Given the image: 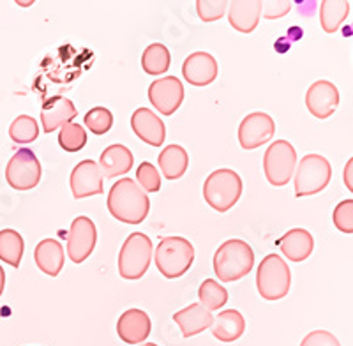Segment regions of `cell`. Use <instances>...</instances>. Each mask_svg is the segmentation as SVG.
Segmentation results:
<instances>
[{
    "instance_id": "obj_1",
    "label": "cell",
    "mask_w": 353,
    "mask_h": 346,
    "mask_svg": "<svg viewBox=\"0 0 353 346\" xmlns=\"http://www.w3.org/2000/svg\"><path fill=\"white\" fill-rule=\"evenodd\" d=\"M108 210L125 225H140L149 216L150 200L132 179H121L108 193Z\"/></svg>"
},
{
    "instance_id": "obj_2",
    "label": "cell",
    "mask_w": 353,
    "mask_h": 346,
    "mask_svg": "<svg viewBox=\"0 0 353 346\" xmlns=\"http://www.w3.org/2000/svg\"><path fill=\"white\" fill-rule=\"evenodd\" d=\"M254 265V253L248 242L230 238L221 244L214 254V272L219 281L233 283L251 272Z\"/></svg>"
},
{
    "instance_id": "obj_3",
    "label": "cell",
    "mask_w": 353,
    "mask_h": 346,
    "mask_svg": "<svg viewBox=\"0 0 353 346\" xmlns=\"http://www.w3.org/2000/svg\"><path fill=\"white\" fill-rule=\"evenodd\" d=\"M154 260L165 278L176 279L184 276L193 265L194 247L184 237H165L157 244Z\"/></svg>"
},
{
    "instance_id": "obj_4",
    "label": "cell",
    "mask_w": 353,
    "mask_h": 346,
    "mask_svg": "<svg viewBox=\"0 0 353 346\" xmlns=\"http://www.w3.org/2000/svg\"><path fill=\"white\" fill-rule=\"evenodd\" d=\"M242 194V179L237 172L221 168L212 172L203 184L205 201L217 212H228Z\"/></svg>"
},
{
    "instance_id": "obj_5",
    "label": "cell",
    "mask_w": 353,
    "mask_h": 346,
    "mask_svg": "<svg viewBox=\"0 0 353 346\" xmlns=\"http://www.w3.org/2000/svg\"><path fill=\"white\" fill-rule=\"evenodd\" d=\"M152 241L145 234L134 232L125 238L119 253V274L128 281L143 278L152 260Z\"/></svg>"
},
{
    "instance_id": "obj_6",
    "label": "cell",
    "mask_w": 353,
    "mask_h": 346,
    "mask_svg": "<svg viewBox=\"0 0 353 346\" xmlns=\"http://www.w3.org/2000/svg\"><path fill=\"white\" fill-rule=\"evenodd\" d=\"M256 286L265 301H279L288 295L292 272L279 254H269L261 260L256 270Z\"/></svg>"
},
{
    "instance_id": "obj_7",
    "label": "cell",
    "mask_w": 353,
    "mask_h": 346,
    "mask_svg": "<svg viewBox=\"0 0 353 346\" xmlns=\"http://www.w3.org/2000/svg\"><path fill=\"white\" fill-rule=\"evenodd\" d=\"M332 179L330 163L323 156L309 154L301 159L295 172V196L304 198L323 191Z\"/></svg>"
},
{
    "instance_id": "obj_8",
    "label": "cell",
    "mask_w": 353,
    "mask_h": 346,
    "mask_svg": "<svg viewBox=\"0 0 353 346\" xmlns=\"http://www.w3.org/2000/svg\"><path fill=\"white\" fill-rule=\"evenodd\" d=\"M297 168V152L288 141L277 140L267 149L263 156V172L267 181L276 187L290 182Z\"/></svg>"
},
{
    "instance_id": "obj_9",
    "label": "cell",
    "mask_w": 353,
    "mask_h": 346,
    "mask_svg": "<svg viewBox=\"0 0 353 346\" xmlns=\"http://www.w3.org/2000/svg\"><path fill=\"white\" fill-rule=\"evenodd\" d=\"M6 181L12 190H34L41 181V163L36 154L28 149H20L6 168Z\"/></svg>"
},
{
    "instance_id": "obj_10",
    "label": "cell",
    "mask_w": 353,
    "mask_h": 346,
    "mask_svg": "<svg viewBox=\"0 0 353 346\" xmlns=\"http://www.w3.org/2000/svg\"><path fill=\"white\" fill-rule=\"evenodd\" d=\"M97 232L92 219L80 216L71 223L68 234V254L74 263L85 262L96 247Z\"/></svg>"
},
{
    "instance_id": "obj_11",
    "label": "cell",
    "mask_w": 353,
    "mask_h": 346,
    "mask_svg": "<svg viewBox=\"0 0 353 346\" xmlns=\"http://www.w3.org/2000/svg\"><path fill=\"white\" fill-rule=\"evenodd\" d=\"M276 133V124L270 115L263 112L249 113L239 125V141L242 149L253 150L270 141Z\"/></svg>"
},
{
    "instance_id": "obj_12",
    "label": "cell",
    "mask_w": 353,
    "mask_h": 346,
    "mask_svg": "<svg viewBox=\"0 0 353 346\" xmlns=\"http://www.w3.org/2000/svg\"><path fill=\"white\" fill-rule=\"evenodd\" d=\"M149 99L159 113L173 115L184 99V85L176 77L161 78L150 83Z\"/></svg>"
},
{
    "instance_id": "obj_13",
    "label": "cell",
    "mask_w": 353,
    "mask_h": 346,
    "mask_svg": "<svg viewBox=\"0 0 353 346\" xmlns=\"http://www.w3.org/2000/svg\"><path fill=\"white\" fill-rule=\"evenodd\" d=\"M103 172L99 165L92 159H85L78 163L71 173V191L72 196L80 200V198L94 196V194H103Z\"/></svg>"
},
{
    "instance_id": "obj_14",
    "label": "cell",
    "mask_w": 353,
    "mask_h": 346,
    "mask_svg": "<svg viewBox=\"0 0 353 346\" xmlns=\"http://www.w3.org/2000/svg\"><path fill=\"white\" fill-rule=\"evenodd\" d=\"M339 105V90L327 80L314 81L305 92V106L316 119H329Z\"/></svg>"
},
{
    "instance_id": "obj_15",
    "label": "cell",
    "mask_w": 353,
    "mask_h": 346,
    "mask_svg": "<svg viewBox=\"0 0 353 346\" xmlns=\"http://www.w3.org/2000/svg\"><path fill=\"white\" fill-rule=\"evenodd\" d=\"M217 61L207 52H194L185 59L182 74L185 81L194 87H207L217 78Z\"/></svg>"
},
{
    "instance_id": "obj_16",
    "label": "cell",
    "mask_w": 353,
    "mask_h": 346,
    "mask_svg": "<svg viewBox=\"0 0 353 346\" xmlns=\"http://www.w3.org/2000/svg\"><path fill=\"white\" fill-rule=\"evenodd\" d=\"M131 128L140 140L152 147H161L166 138L165 122L149 108H138L132 113Z\"/></svg>"
},
{
    "instance_id": "obj_17",
    "label": "cell",
    "mask_w": 353,
    "mask_h": 346,
    "mask_svg": "<svg viewBox=\"0 0 353 346\" xmlns=\"http://www.w3.org/2000/svg\"><path fill=\"white\" fill-rule=\"evenodd\" d=\"M117 334L128 345L143 343L150 334L149 314L141 309H128L117 322Z\"/></svg>"
},
{
    "instance_id": "obj_18",
    "label": "cell",
    "mask_w": 353,
    "mask_h": 346,
    "mask_svg": "<svg viewBox=\"0 0 353 346\" xmlns=\"http://www.w3.org/2000/svg\"><path fill=\"white\" fill-rule=\"evenodd\" d=\"M261 0H233L228 2V20L239 32L251 34L261 17Z\"/></svg>"
},
{
    "instance_id": "obj_19",
    "label": "cell",
    "mask_w": 353,
    "mask_h": 346,
    "mask_svg": "<svg viewBox=\"0 0 353 346\" xmlns=\"http://www.w3.org/2000/svg\"><path fill=\"white\" fill-rule=\"evenodd\" d=\"M77 106L68 97L55 96L44 103L43 112H41V124H43L44 133H52L55 129L69 124L77 117Z\"/></svg>"
},
{
    "instance_id": "obj_20",
    "label": "cell",
    "mask_w": 353,
    "mask_h": 346,
    "mask_svg": "<svg viewBox=\"0 0 353 346\" xmlns=\"http://www.w3.org/2000/svg\"><path fill=\"white\" fill-rule=\"evenodd\" d=\"M279 250L290 262H304L314 250L313 235L304 228H293L279 238Z\"/></svg>"
},
{
    "instance_id": "obj_21",
    "label": "cell",
    "mask_w": 353,
    "mask_h": 346,
    "mask_svg": "<svg viewBox=\"0 0 353 346\" xmlns=\"http://www.w3.org/2000/svg\"><path fill=\"white\" fill-rule=\"evenodd\" d=\"M173 322L179 323L184 338H193L205 329L212 327L214 316L209 309H205L201 304H191L185 309H181L173 314Z\"/></svg>"
},
{
    "instance_id": "obj_22",
    "label": "cell",
    "mask_w": 353,
    "mask_h": 346,
    "mask_svg": "<svg viewBox=\"0 0 353 346\" xmlns=\"http://www.w3.org/2000/svg\"><path fill=\"white\" fill-rule=\"evenodd\" d=\"M134 157H132L131 150L124 145H110L103 150L99 159V168L103 172V177L115 179L121 177L124 173H128L132 168Z\"/></svg>"
},
{
    "instance_id": "obj_23",
    "label": "cell",
    "mask_w": 353,
    "mask_h": 346,
    "mask_svg": "<svg viewBox=\"0 0 353 346\" xmlns=\"http://www.w3.org/2000/svg\"><path fill=\"white\" fill-rule=\"evenodd\" d=\"M34 260L36 265L43 270L44 274H48L52 278L59 276L64 267V247L55 238H44L36 246L34 251Z\"/></svg>"
},
{
    "instance_id": "obj_24",
    "label": "cell",
    "mask_w": 353,
    "mask_h": 346,
    "mask_svg": "<svg viewBox=\"0 0 353 346\" xmlns=\"http://www.w3.org/2000/svg\"><path fill=\"white\" fill-rule=\"evenodd\" d=\"M212 334L214 338L223 343L237 341L245 330V320L237 309H226L221 311L214 318L212 323Z\"/></svg>"
},
{
    "instance_id": "obj_25",
    "label": "cell",
    "mask_w": 353,
    "mask_h": 346,
    "mask_svg": "<svg viewBox=\"0 0 353 346\" xmlns=\"http://www.w3.org/2000/svg\"><path fill=\"white\" fill-rule=\"evenodd\" d=\"M159 168L168 181H176L185 173L189 166V156L181 145H168L159 154Z\"/></svg>"
},
{
    "instance_id": "obj_26",
    "label": "cell",
    "mask_w": 353,
    "mask_h": 346,
    "mask_svg": "<svg viewBox=\"0 0 353 346\" xmlns=\"http://www.w3.org/2000/svg\"><path fill=\"white\" fill-rule=\"evenodd\" d=\"M352 2L348 0H323L320 6V21L323 30L329 34L336 32L343 21L348 18Z\"/></svg>"
},
{
    "instance_id": "obj_27",
    "label": "cell",
    "mask_w": 353,
    "mask_h": 346,
    "mask_svg": "<svg viewBox=\"0 0 353 346\" xmlns=\"http://www.w3.org/2000/svg\"><path fill=\"white\" fill-rule=\"evenodd\" d=\"M25 242L17 230H2L0 232V260L11 267H20L23 256Z\"/></svg>"
},
{
    "instance_id": "obj_28",
    "label": "cell",
    "mask_w": 353,
    "mask_h": 346,
    "mask_svg": "<svg viewBox=\"0 0 353 346\" xmlns=\"http://www.w3.org/2000/svg\"><path fill=\"white\" fill-rule=\"evenodd\" d=\"M170 62H172V57H170L168 48L161 43H154L149 48L143 52L141 57V65H143V71L149 74H163L170 69Z\"/></svg>"
},
{
    "instance_id": "obj_29",
    "label": "cell",
    "mask_w": 353,
    "mask_h": 346,
    "mask_svg": "<svg viewBox=\"0 0 353 346\" xmlns=\"http://www.w3.org/2000/svg\"><path fill=\"white\" fill-rule=\"evenodd\" d=\"M198 297H200L201 306L212 313V311L221 309L228 302V292L214 279H205L198 290Z\"/></svg>"
},
{
    "instance_id": "obj_30",
    "label": "cell",
    "mask_w": 353,
    "mask_h": 346,
    "mask_svg": "<svg viewBox=\"0 0 353 346\" xmlns=\"http://www.w3.org/2000/svg\"><path fill=\"white\" fill-rule=\"evenodd\" d=\"M39 134V124L36 119L30 115H20L12 121L11 128H9V136L14 143H30Z\"/></svg>"
},
{
    "instance_id": "obj_31",
    "label": "cell",
    "mask_w": 353,
    "mask_h": 346,
    "mask_svg": "<svg viewBox=\"0 0 353 346\" xmlns=\"http://www.w3.org/2000/svg\"><path fill=\"white\" fill-rule=\"evenodd\" d=\"M59 143L65 152H78L87 143V133H85L83 125L69 122V124L62 125L61 134H59Z\"/></svg>"
},
{
    "instance_id": "obj_32",
    "label": "cell",
    "mask_w": 353,
    "mask_h": 346,
    "mask_svg": "<svg viewBox=\"0 0 353 346\" xmlns=\"http://www.w3.org/2000/svg\"><path fill=\"white\" fill-rule=\"evenodd\" d=\"M85 125H87L94 134H97V136L106 134L113 125L112 112H110L108 108H103V106L92 108L87 115H85Z\"/></svg>"
},
{
    "instance_id": "obj_33",
    "label": "cell",
    "mask_w": 353,
    "mask_h": 346,
    "mask_svg": "<svg viewBox=\"0 0 353 346\" xmlns=\"http://www.w3.org/2000/svg\"><path fill=\"white\" fill-rule=\"evenodd\" d=\"M226 9H228L226 0H200V2H196L198 17L207 21V23L225 17Z\"/></svg>"
},
{
    "instance_id": "obj_34",
    "label": "cell",
    "mask_w": 353,
    "mask_h": 346,
    "mask_svg": "<svg viewBox=\"0 0 353 346\" xmlns=\"http://www.w3.org/2000/svg\"><path fill=\"white\" fill-rule=\"evenodd\" d=\"M137 181L140 182V187H143L149 193H157L161 190V175L156 166L150 163H141L137 170Z\"/></svg>"
},
{
    "instance_id": "obj_35",
    "label": "cell",
    "mask_w": 353,
    "mask_h": 346,
    "mask_svg": "<svg viewBox=\"0 0 353 346\" xmlns=\"http://www.w3.org/2000/svg\"><path fill=\"white\" fill-rule=\"evenodd\" d=\"M332 219L336 228L341 230L343 234H353V200L341 201L334 209Z\"/></svg>"
},
{
    "instance_id": "obj_36",
    "label": "cell",
    "mask_w": 353,
    "mask_h": 346,
    "mask_svg": "<svg viewBox=\"0 0 353 346\" xmlns=\"http://www.w3.org/2000/svg\"><path fill=\"white\" fill-rule=\"evenodd\" d=\"M301 346H341L336 336L327 330H314L302 339Z\"/></svg>"
},
{
    "instance_id": "obj_37",
    "label": "cell",
    "mask_w": 353,
    "mask_h": 346,
    "mask_svg": "<svg viewBox=\"0 0 353 346\" xmlns=\"http://www.w3.org/2000/svg\"><path fill=\"white\" fill-rule=\"evenodd\" d=\"M261 9H263V17L267 20H276V18L286 17L292 9V4L288 0H270V2H263Z\"/></svg>"
},
{
    "instance_id": "obj_38",
    "label": "cell",
    "mask_w": 353,
    "mask_h": 346,
    "mask_svg": "<svg viewBox=\"0 0 353 346\" xmlns=\"http://www.w3.org/2000/svg\"><path fill=\"white\" fill-rule=\"evenodd\" d=\"M352 166H353V161L350 159L348 163H346L345 166V184L346 187H348L350 191H353V179H352Z\"/></svg>"
},
{
    "instance_id": "obj_39",
    "label": "cell",
    "mask_w": 353,
    "mask_h": 346,
    "mask_svg": "<svg viewBox=\"0 0 353 346\" xmlns=\"http://www.w3.org/2000/svg\"><path fill=\"white\" fill-rule=\"evenodd\" d=\"M4 286H6V272L4 269L0 267V295L4 294Z\"/></svg>"
},
{
    "instance_id": "obj_40",
    "label": "cell",
    "mask_w": 353,
    "mask_h": 346,
    "mask_svg": "<svg viewBox=\"0 0 353 346\" xmlns=\"http://www.w3.org/2000/svg\"><path fill=\"white\" fill-rule=\"evenodd\" d=\"M140 346H157V345H154V343H143V345H140Z\"/></svg>"
}]
</instances>
